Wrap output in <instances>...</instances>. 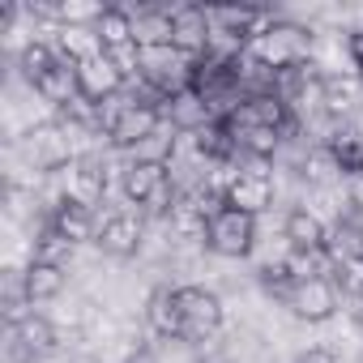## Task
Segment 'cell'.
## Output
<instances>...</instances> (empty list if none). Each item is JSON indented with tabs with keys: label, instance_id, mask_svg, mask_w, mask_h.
Returning <instances> with one entry per match:
<instances>
[{
	"label": "cell",
	"instance_id": "obj_15",
	"mask_svg": "<svg viewBox=\"0 0 363 363\" xmlns=\"http://www.w3.org/2000/svg\"><path fill=\"white\" fill-rule=\"evenodd\" d=\"M162 120H167L179 137H189V133H197V128L214 124L218 116L210 111V103H206L197 90H179V94H171V99L162 103Z\"/></svg>",
	"mask_w": 363,
	"mask_h": 363
},
{
	"label": "cell",
	"instance_id": "obj_22",
	"mask_svg": "<svg viewBox=\"0 0 363 363\" xmlns=\"http://www.w3.org/2000/svg\"><path fill=\"white\" fill-rule=\"evenodd\" d=\"M124 363H162V359H158V350H154V342H145V346H137V350H133V354H128Z\"/></svg>",
	"mask_w": 363,
	"mask_h": 363
},
{
	"label": "cell",
	"instance_id": "obj_1",
	"mask_svg": "<svg viewBox=\"0 0 363 363\" xmlns=\"http://www.w3.org/2000/svg\"><path fill=\"white\" fill-rule=\"evenodd\" d=\"M145 231H150V218L141 210H133L128 201L116 197V206L107 201L99 210V240H94V252L111 265H128V261H141V248H145Z\"/></svg>",
	"mask_w": 363,
	"mask_h": 363
},
{
	"label": "cell",
	"instance_id": "obj_9",
	"mask_svg": "<svg viewBox=\"0 0 363 363\" xmlns=\"http://www.w3.org/2000/svg\"><path fill=\"white\" fill-rule=\"evenodd\" d=\"M171 48L206 56L210 48V5H171Z\"/></svg>",
	"mask_w": 363,
	"mask_h": 363
},
{
	"label": "cell",
	"instance_id": "obj_2",
	"mask_svg": "<svg viewBox=\"0 0 363 363\" xmlns=\"http://www.w3.org/2000/svg\"><path fill=\"white\" fill-rule=\"evenodd\" d=\"M175 303H179V342L201 346L218 333H227V299L218 286L206 282H179L175 286Z\"/></svg>",
	"mask_w": 363,
	"mask_h": 363
},
{
	"label": "cell",
	"instance_id": "obj_3",
	"mask_svg": "<svg viewBox=\"0 0 363 363\" xmlns=\"http://www.w3.org/2000/svg\"><path fill=\"white\" fill-rule=\"evenodd\" d=\"M248 52H252L265 69L286 73V69L312 60V52H316V30L303 26V22H295V18H282V9H278V18L248 43Z\"/></svg>",
	"mask_w": 363,
	"mask_h": 363
},
{
	"label": "cell",
	"instance_id": "obj_20",
	"mask_svg": "<svg viewBox=\"0 0 363 363\" xmlns=\"http://www.w3.org/2000/svg\"><path fill=\"white\" fill-rule=\"evenodd\" d=\"M333 286L342 291L346 303H359V299H363V257L333 261Z\"/></svg>",
	"mask_w": 363,
	"mask_h": 363
},
{
	"label": "cell",
	"instance_id": "obj_19",
	"mask_svg": "<svg viewBox=\"0 0 363 363\" xmlns=\"http://www.w3.org/2000/svg\"><path fill=\"white\" fill-rule=\"evenodd\" d=\"M107 13L103 0H52V22L56 26H99Z\"/></svg>",
	"mask_w": 363,
	"mask_h": 363
},
{
	"label": "cell",
	"instance_id": "obj_24",
	"mask_svg": "<svg viewBox=\"0 0 363 363\" xmlns=\"http://www.w3.org/2000/svg\"><path fill=\"white\" fill-rule=\"evenodd\" d=\"M346 312H363V299L359 303H346Z\"/></svg>",
	"mask_w": 363,
	"mask_h": 363
},
{
	"label": "cell",
	"instance_id": "obj_10",
	"mask_svg": "<svg viewBox=\"0 0 363 363\" xmlns=\"http://www.w3.org/2000/svg\"><path fill=\"white\" fill-rule=\"evenodd\" d=\"M77 90L90 103H107V99H116V94L128 90V77L116 69V60L107 52H99V56H90V60L77 65Z\"/></svg>",
	"mask_w": 363,
	"mask_h": 363
},
{
	"label": "cell",
	"instance_id": "obj_13",
	"mask_svg": "<svg viewBox=\"0 0 363 363\" xmlns=\"http://www.w3.org/2000/svg\"><path fill=\"white\" fill-rule=\"evenodd\" d=\"M325 150L337 158L346 179H359L363 175V120H333L329 137H325Z\"/></svg>",
	"mask_w": 363,
	"mask_h": 363
},
{
	"label": "cell",
	"instance_id": "obj_6",
	"mask_svg": "<svg viewBox=\"0 0 363 363\" xmlns=\"http://www.w3.org/2000/svg\"><path fill=\"white\" fill-rule=\"evenodd\" d=\"M197 60L201 56H189V52H179L171 43L162 48H141V82L162 94V103L179 90H193V77H197Z\"/></svg>",
	"mask_w": 363,
	"mask_h": 363
},
{
	"label": "cell",
	"instance_id": "obj_5",
	"mask_svg": "<svg viewBox=\"0 0 363 363\" xmlns=\"http://www.w3.org/2000/svg\"><path fill=\"white\" fill-rule=\"evenodd\" d=\"M257 240H261V218L240 214L231 206H223L206 227V252L214 261H248Z\"/></svg>",
	"mask_w": 363,
	"mask_h": 363
},
{
	"label": "cell",
	"instance_id": "obj_12",
	"mask_svg": "<svg viewBox=\"0 0 363 363\" xmlns=\"http://www.w3.org/2000/svg\"><path fill=\"white\" fill-rule=\"evenodd\" d=\"M22 291H26L30 308H48V303H56L60 295L73 291V274H69V269H56V265L26 261V265H22Z\"/></svg>",
	"mask_w": 363,
	"mask_h": 363
},
{
	"label": "cell",
	"instance_id": "obj_23",
	"mask_svg": "<svg viewBox=\"0 0 363 363\" xmlns=\"http://www.w3.org/2000/svg\"><path fill=\"white\" fill-rule=\"evenodd\" d=\"M350 60H354L359 82H363V30H354V35H350Z\"/></svg>",
	"mask_w": 363,
	"mask_h": 363
},
{
	"label": "cell",
	"instance_id": "obj_8",
	"mask_svg": "<svg viewBox=\"0 0 363 363\" xmlns=\"http://www.w3.org/2000/svg\"><path fill=\"white\" fill-rule=\"evenodd\" d=\"M227 206L240 210V214H252V218H265L274 206H278V179H274V167H257V162H244L235 171V179L227 184Z\"/></svg>",
	"mask_w": 363,
	"mask_h": 363
},
{
	"label": "cell",
	"instance_id": "obj_14",
	"mask_svg": "<svg viewBox=\"0 0 363 363\" xmlns=\"http://www.w3.org/2000/svg\"><path fill=\"white\" fill-rule=\"evenodd\" d=\"M48 227L60 231L77 248H94V240H99V210H86L77 201H65V206H56L48 214Z\"/></svg>",
	"mask_w": 363,
	"mask_h": 363
},
{
	"label": "cell",
	"instance_id": "obj_18",
	"mask_svg": "<svg viewBox=\"0 0 363 363\" xmlns=\"http://www.w3.org/2000/svg\"><path fill=\"white\" fill-rule=\"evenodd\" d=\"M52 43H56V52H60L65 60H73V65H82V60H90V56L103 52L94 26H56Z\"/></svg>",
	"mask_w": 363,
	"mask_h": 363
},
{
	"label": "cell",
	"instance_id": "obj_4",
	"mask_svg": "<svg viewBox=\"0 0 363 363\" xmlns=\"http://www.w3.org/2000/svg\"><path fill=\"white\" fill-rule=\"evenodd\" d=\"M278 308L295 325H329V320H337L346 312V299L333 286V278H291V286L282 291Z\"/></svg>",
	"mask_w": 363,
	"mask_h": 363
},
{
	"label": "cell",
	"instance_id": "obj_17",
	"mask_svg": "<svg viewBox=\"0 0 363 363\" xmlns=\"http://www.w3.org/2000/svg\"><path fill=\"white\" fill-rule=\"evenodd\" d=\"M94 35H99L103 52H120V48H133V43H137V30H133V13H128L124 5H107V13L99 18Z\"/></svg>",
	"mask_w": 363,
	"mask_h": 363
},
{
	"label": "cell",
	"instance_id": "obj_11",
	"mask_svg": "<svg viewBox=\"0 0 363 363\" xmlns=\"http://www.w3.org/2000/svg\"><path fill=\"white\" fill-rule=\"evenodd\" d=\"M141 325L150 333V342H179V303H175V286L154 282L145 308H141Z\"/></svg>",
	"mask_w": 363,
	"mask_h": 363
},
{
	"label": "cell",
	"instance_id": "obj_21",
	"mask_svg": "<svg viewBox=\"0 0 363 363\" xmlns=\"http://www.w3.org/2000/svg\"><path fill=\"white\" fill-rule=\"evenodd\" d=\"M291 363H342V350L333 342H308L291 354Z\"/></svg>",
	"mask_w": 363,
	"mask_h": 363
},
{
	"label": "cell",
	"instance_id": "obj_16",
	"mask_svg": "<svg viewBox=\"0 0 363 363\" xmlns=\"http://www.w3.org/2000/svg\"><path fill=\"white\" fill-rule=\"evenodd\" d=\"M282 235L295 252H325V240H329V227L303 210V206H286L282 210Z\"/></svg>",
	"mask_w": 363,
	"mask_h": 363
},
{
	"label": "cell",
	"instance_id": "obj_25",
	"mask_svg": "<svg viewBox=\"0 0 363 363\" xmlns=\"http://www.w3.org/2000/svg\"><path fill=\"white\" fill-rule=\"evenodd\" d=\"M359 363H363V354H359Z\"/></svg>",
	"mask_w": 363,
	"mask_h": 363
},
{
	"label": "cell",
	"instance_id": "obj_7",
	"mask_svg": "<svg viewBox=\"0 0 363 363\" xmlns=\"http://www.w3.org/2000/svg\"><path fill=\"white\" fill-rule=\"evenodd\" d=\"M162 128V107H154V103H141V99H133L128 90L116 99V111H111V120H107V145L116 150V154H128V150H137L150 133H158Z\"/></svg>",
	"mask_w": 363,
	"mask_h": 363
}]
</instances>
